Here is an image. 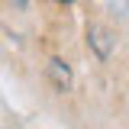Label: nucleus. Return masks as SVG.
Masks as SVG:
<instances>
[{
    "instance_id": "nucleus-3",
    "label": "nucleus",
    "mask_w": 129,
    "mask_h": 129,
    "mask_svg": "<svg viewBox=\"0 0 129 129\" xmlns=\"http://www.w3.org/2000/svg\"><path fill=\"white\" fill-rule=\"evenodd\" d=\"M10 3H13V7H26L29 0H10Z\"/></svg>"
},
{
    "instance_id": "nucleus-4",
    "label": "nucleus",
    "mask_w": 129,
    "mask_h": 129,
    "mask_svg": "<svg viewBox=\"0 0 129 129\" xmlns=\"http://www.w3.org/2000/svg\"><path fill=\"white\" fill-rule=\"evenodd\" d=\"M58 3H71V0H58Z\"/></svg>"
},
{
    "instance_id": "nucleus-1",
    "label": "nucleus",
    "mask_w": 129,
    "mask_h": 129,
    "mask_svg": "<svg viewBox=\"0 0 129 129\" xmlns=\"http://www.w3.org/2000/svg\"><path fill=\"white\" fill-rule=\"evenodd\" d=\"M87 42H90V48L97 52V58H110L113 39H110V32L103 29V26H90V29H87Z\"/></svg>"
},
{
    "instance_id": "nucleus-2",
    "label": "nucleus",
    "mask_w": 129,
    "mask_h": 129,
    "mask_svg": "<svg viewBox=\"0 0 129 129\" xmlns=\"http://www.w3.org/2000/svg\"><path fill=\"white\" fill-rule=\"evenodd\" d=\"M48 74H52V81H55L58 90H68V87H71V68H68L61 58H52V61H48Z\"/></svg>"
}]
</instances>
